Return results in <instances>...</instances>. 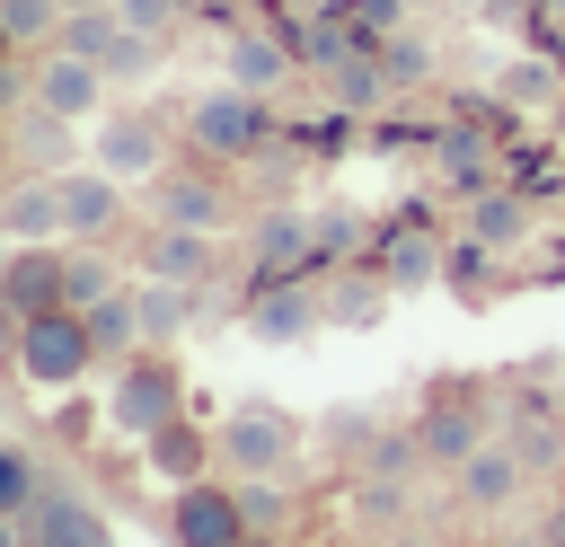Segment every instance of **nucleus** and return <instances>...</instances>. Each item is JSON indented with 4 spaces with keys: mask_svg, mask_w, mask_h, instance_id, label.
<instances>
[{
    "mask_svg": "<svg viewBox=\"0 0 565 547\" xmlns=\"http://www.w3.org/2000/svg\"><path fill=\"white\" fill-rule=\"evenodd\" d=\"M177 415H185V371L168 362V344H132L124 371H115V388H106V423H115L124 441H150V432L177 423Z\"/></svg>",
    "mask_w": 565,
    "mask_h": 547,
    "instance_id": "1",
    "label": "nucleus"
},
{
    "mask_svg": "<svg viewBox=\"0 0 565 547\" xmlns=\"http://www.w3.org/2000/svg\"><path fill=\"white\" fill-rule=\"evenodd\" d=\"M265 97L256 88H203L194 106H185V141H194V159H221V168H238V159H256L265 150Z\"/></svg>",
    "mask_w": 565,
    "mask_h": 547,
    "instance_id": "2",
    "label": "nucleus"
},
{
    "mask_svg": "<svg viewBox=\"0 0 565 547\" xmlns=\"http://www.w3.org/2000/svg\"><path fill=\"white\" fill-rule=\"evenodd\" d=\"M9 362H18L35 388H79L88 362H97V335H88L79 309H44V318L18 326V353H9Z\"/></svg>",
    "mask_w": 565,
    "mask_h": 547,
    "instance_id": "3",
    "label": "nucleus"
},
{
    "mask_svg": "<svg viewBox=\"0 0 565 547\" xmlns=\"http://www.w3.org/2000/svg\"><path fill=\"white\" fill-rule=\"evenodd\" d=\"M212 432H221L230 476H291V459H300V423L282 406H230Z\"/></svg>",
    "mask_w": 565,
    "mask_h": 547,
    "instance_id": "4",
    "label": "nucleus"
},
{
    "mask_svg": "<svg viewBox=\"0 0 565 547\" xmlns=\"http://www.w3.org/2000/svg\"><path fill=\"white\" fill-rule=\"evenodd\" d=\"M168 538H177V547H256L247 503H238V476H194V485H177Z\"/></svg>",
    "mask_w": 565,
    "mask_h": 547,
    "instance_id": "5",
    "label": "nucleus"
},
{
    "mask_svg": "<svg viewBox=\"0 0 565 547\" xmlns=\"http://www.w3.org/2000/svg\"><path fill=\"white\" fill-rule=\"evenodd\" d=\"M150 212L159 221H177V229H230L238 221V194L221 185V159H203V168H159L150 176Z\"/></svg>",
    "mask_w": 565,
    "mask_h": 547,
    "instance_id": "6",
    "label": "nucleus"
},
{
    "mask_svg": "<svg viewBox=\"0 0 565 547\" xmlns=\"http://www.w3.org/2000/svg\"><path fill=\"white\" fill-rule=\"evenodd\" d=\"M0 300H9L18 318L71 309V247H62V238H35V247H18V256H9V282H0Z\"/></svg>",
    "mask_w": 565,
    "mask_h": 547,
    "instance_id": "7",
    "label": "nucleus"
},
{
    "mask_svg": "<svg viewBox=\"0 0 565 547\" xmlns=\"http://www.w3.org/2000/svg\"><path fill=\"white\" fill-rule=\"evenodd\" d=\"M97 168L124 176V185H150V176L168 168V132H159L150 115H106V124H97Z\"/></svg>",
    "mask_w": 565,
    "mask_h": 547,
    "instance_id": "8",
    "label": "nucleus"
},
{
    "mask_svg": "<svg viewBox=\"0 0 565 547\" xmlns=\"http://www.w3.org/2000/svg\"><path fill=\"white\" fill-rule=\"evenodd\" d=\"M35 106H53L62 124H79V115H97L106 106V62H79V53H44L35 62Z\"/></svg>",
    "mask_w": 565,
    "mask_h": 547,
    "instance_id": "9",
    "label": "nucleus"
},
{
    "mask_svg": "<svg viewBox=\"0 0 565 547\" xmlns=\"http://www.w3.org/2000/svg\"><path fill=\"white\" fill-rule=\"evenodd\" d=\"M477 441H486V406L477 397H433L415 415V459H433V468H459Z\"/></svg>",
    "mask_w": 565,
    "mask_h": 547,
    "instance_id": "10",
    "label": "nucleus"
},
{
    "mask_svg": "<svg viewBox=\"0 0 565 547\" xmlns=\"http://www.w3.org/2000/svg\"><path fill=\"white\" fill-rule=\"evenodd\" d=\"M124 221V176L106 168H62V238H106Z\"/></svg>",
    "mask_w": 565,
    "mask_h": 547,
    "instance_id": "11",
    "label": "nucleus"
},
{
    "mask_svg": "<svg viewBox=\"0 0 565 547\" xmlns=\"http://www.w3.org/2000/svg\"><path fill=\"white\" fill-rule=\"evenodd\" d=\"M521 485H530V459H521L512 441H477V450L459 459V503H468V512H503Z\"/></svg>",
    "mask_w": 565,
    "mask_h": 547,
    "instance_id": "12",
    "label": "nucleus"
},
{
    "mask_svg": "<svg viewBox=\"0 0 565 547\" xmlns=\"http://www.w3.org/2000/svg\"><path fill=\"white\" fill-rule=\"evenodd\" d=\"M291 62H300V35H291L282 18H274V26L230 35V79H238V88H256V97H265V88H282V79H291Z\"/></svg>",
    "mask_w": 565,
    "mask_h": 547,
    "instance_id": "13",
    "label": "nucleus"
},
{
    "mask_svg": "<svg viewBox=\"0 0 565 547\" xmlns=\"http://www.w3.org/2000/svg\"><path fill=\"white\" fill-rule=\"evenodd\" d=\"M0 229H9L18 247H35V238H62V168H35V176H18V185L0 194Z\"/></svg>",
    "mask_w": 565,
    "mask_h": 547,
    "instance_id": "14",
    "label": "nucleus"
},
{
    "mask_svg": "<svg viewBox=\"0 0 565 547\" xmlns=\"http://www.w3.org/2000/svg\"><path fill=\"white\" fill-rule=\"evenodd\" d=\"M141 459H150L168 485H194V476H212V459H221V432H203L194 415H177V423H159V432L141 441Z\"/></svg>",
    "mask_w": 565,
    "mask_h": 547,
    "instance_id": "15",
    "label": "nucleus"
},
{
    "mask_svg": "<svg viewBox=\"0 0 565 547\" xmlns=\"http://www.w3.org/2000/svg\"><path fill=\"white\" fill-rule=\"evenodd\" d=\"M141 274H150V282H203V274H212V229L159 221V229L141 238Z\"/></svg>",
    "mask_w": 565,
    "mask_h": 547,
    "instance_id": "16",
    "label": "nucleus"
},
{
    "mask_svg": "<svg viewBox=\"0 0 565 547\" xmlns=\"http://www.w3.org/2000/svg\"><path fill=\"white\" fill-rule=\"evenodd\" d=\"M318 318H327V300H309L300 282H265L247 300V335H265V344H300Z\"/></svg>",
    "mask_w": 565,
    "mask_h": 547,
    "instance_id": "17",
    "label": "nucleus"
},
{
    "mask_svg": "<svg viewBox=\"0 0 565 547\" xmlns=\"http://www.w3.org/2000/svg\"><path fill=\"white\" fill-rule=\"evenodd\" d=\"M26 538H44V547H115V538H106V521H97L79 494H53V485L35 494V512H26Z\"/></svg>",
    "mask_w": 565,
    "mask_h": 547,
    "instance_id": "18",
    "label": "nucleus"
},
{
    "mask_svg": "<svg viewBox=\"0 0 565 547\" xmlns=\"http://www.w3.org/2000/svg\"><path fill=\"white\" fill-rule=\"evenodd\" d=\"M132 309H141V344H177L194 318V282H150L132 274Z\"/></svg>",
    "mask_w": 565,
    "mask_h": 547,
    "instance_id": "19",
    "label": "nucleus"
},
{
    "mask_svg": "<svg viewBox=\"0 0 565 547\" xmlns=\"http://www.w3.org/2000/svg\"><path fill=\"white\" fill-rule=\"evenodd\" d=\"M309 247H318V229H309L300 212H265V221H256V265H265V274H282V265H300Z\"/></svg>",
    "mask_w": 565,
    "mask_h": 547,
    "instance_id": "20",
    "label": "nucleus"
},
{
    "mask_svg": "<svg viewBox=\"0 0 565 547\" xmlns=\"http://www.w3.org/2000/svg\"><path fill=\"white\" fill-rule=\"evenodd\" d=\"M88 318V335H97V353H132L141 344V309H132V282L124 291H106L97 309H79Z\"/></svg>",
    "mask_w": 565,
    "mask_h": 547,
    "instance_id": "21",
    "label": "nucleus"
},
{
    "mask_svg": "<svg viewBox=\"0 0 565 547\" xmlns=\"http://www.w3.org/2000/svg\"><path fill=\"white\" fill-rule=\"evenodd\" d=\"M115 35H124V18H115V9H62V53L106 62V53H115Z\"/></svg>",
    "mask_w": 565,
    "mask_h": 547,
    "instance_id": "22",
    "label": "nucleus"
},
{
    "mask_svg": "<svg viewBox=\"0 0 565 547\" xmlns=\"http://www.w3.org/2000/svg\"><path fill=\"white\" fill-rule=\"evenodd\" d=\"M71 247V309H97L106 291H124V274L97 256V238H62Z\"/></svg>",
    "mask_w": 565,
    "mask_h": 547,
    "instance_id": "23",
    "label": "nucleus"
},
{
    "mask_svg": "<svg viewBox=\"0 0 565 547\" xmlns=\"http://www.w3.org/2000/svg\"><path fill=\"white\" fill-rule=\"evenodd\" d=\"M238 503H247V529L256 538H282L291 529V485L282 476H238Z\"/></svg>",
    "mask_w": 565,
    "mask_h": 547,
    "instance_id": "24",
    "label": "nucleus"
},
{
    "mask_svg": "<svg viewBox=\"0 0 565 547\" xmlns=\"http://www.w3.org/2000/svg\"><path fill=\"white\" fill-rule=\"evenodd\" d=\"M433 238H415V229H397L388 247H380V274H388V291H415V282H433Z\"/></svg>",
    "mask_w": 565,
    "mask_h": 547,
    "instance_id": "25",
    "label": "nucleus"
},
{
    "mask_svg": "<svg viewBox=\"0 0 565 547\" xmlns=\"http://www.w3.org/2000/svg\"><path fill=\"white\" fill-rule=\"evenodd\" d=\"M468 229H477V247H512V238L530 229V212H521L512 194H477V203H468Z\"/></svg>",
    "mask_w": 565,
    "mask_h": 547,
    "instance_id": "26",
    "label": "nucleus"
},
{
    "mask_svg": "<svg viewBox=\"0 0 565 547\" xmlns=\"http://www.w3.org/2000/svg\"><path fill=\"white\" fill-rule=\"evenodd\" d=\"M380 88H388L380 44H362V53H344V62H335V97H344V106H380Z\"/></svg>",
    "mask_w": 565,
    "mask_h": 547,
    "instance_id": "27",
    "label": "nucleus"
},
{
    "mask_svg": "<svg viewBox=\"0 0 565 547\" xmlns=\"http://www.w3.org/2000/svg\"><path fill=\"white\" fill-rule=\"evenodd\" d=\"M380 309H388V274H371V282H335V300H327L335 326H380Z\"/></svg>",
    "mask_w": 565,
    "mask_h": 547,
    "instance_id": "28",
    "label": "nucleus"
},
{
    "mask_svg": "<svg viewBox=\"0 0 565 547\" xmlns=\"http://www.w3.org/2000/svg\"><path fill=\"white\" fill-rule=\"evenodd\" d=\"M35 494H44V476H35V459L18 450V441H0V512H35Z\"/></svg>",
    "mask_w": 565,
    "mask_h": 547,
    "instance_id": "29",
    "label": "nucleus"
},
{
    "mask_svg": "<svg viewBox=\"0 0 565 547\" xmlns=\"http://www.w3.org/2000/svg\"><path fill=\"white\" fill-rule=\"evenodd\" d=\"M0 26L18 44H44V35H62V0H0Z\"/></svg>",
    "mask_w": 565,
    "mask_h": 547,
    "instance_id": "30",
    "label": "nucleus"
},
{
    "mask_svg": "<svg viewBox=\"0 0 565 547\" xmlns=\"http://www.w3.org/2000/svg\"><path fill=\"white\" fill-rule=\"evenodd\" d=\"M150 71H159V35H132L124 26L115 53H106V79H150Z\"/></svg>",
    "mask_w": 565,
    "mask_h": 547,
    "instance_id": "31",
    "label": "nucleus"
},
{
    "mask_svg": "<svg viewBox=\"0 0 565 547\" xmlns=\"http://www.w3.org/2000/svg\"><path fill=\"white\" fill-rule=\"evenodd\" d=\"M380 71H388V88H415V79L433 71V53H424L415 35H388V44H380Z\"/></svg>",
    "mask_w": 565,
    "mask_h": 547,
    "instance_id": "32",
    "label": "nucleus"
},
{
    "mask_svg": "<svg viewBox=\"0 0 565 547\" xmlns=\"http://www.w3.org/2000/svg\"><path fill=\"white\" fill-rule=\"evenodd\" d=\"M406 9H415V0H344V18H353V26H362V35H371V44H388V35H397V18H406Z\"/></svg>",
    "mask_w": 565,
    "mask_h": 547,
    "instance_id": "33",
    "label": "nucleus"
},
{
    "mask_svg": "<svg viewBox=\"0 0 565 547\" xmlns=\"http://www.w3.org/2000/svg\"><path fill=\"white\" fill-rule=\"evenodd\" d=\"M115 18H124L132 35H168V26H177V0H115Z\"/></svg>",
    "mask_w": 565,
    "mask_h": 547,
    "instance_id": "34",
    "label": "nucleus"
},
{
    "mask_svg": "<svg viewBox=\"0 0 565 547\" xmlns=\"http://www.w3.org/2000/svg\"><path fill=\"white\" fill-rule=\"evenodd\" d=\"M503 97H521V106H530V97H547V71H512V79H503Z\"/></svg>",
    "mask_w": 565,
    "mask_h": 547,
    "instance_id": "35",
    "label": "nucleus"
},
{
    "mask_svg": "<svg viewBox=\"0 0 565 547\" xmlns=\"http://www.w3.org/2000/svg\"><path fill=\"white\" fill-rule=\"evenodd\" d=\"M547 547H565V503H556V512H547Z\"/></svg>",
    "mask_w": 565,
    "mask_h": 547,
    "instance_id": "36",
    "label": "nucleus"
},
{
    "mask_svg": "<svg viewBox=\"0 0 565 547\" xmlns=\"http://www.w3.org/2000/svg\"><path fill=\"white\" fill-rule=\"evenodd\" d=\"M9 256H18V238H9V229H0V282H9Z\"/></svg>",
    "mask_w": 565,
    "mask_h": 547,
    "instance_id": "37",
    "label": "nucleus"
},
{
    "mask_svg": "<svg viewBox=\"0 0 565 547\" xmlns=\"http://www.w3.org/2000/svg\"><path fill=\"white\" fill-rule=\"evenodd\" d=\"M9 53H18V35H9V26H0V79H9Z\"/></svg>",
    "mask_w": 565,
    "mask_h": 547,
    "instance_id": "38",
    "label": "nucleus"
},
{
    "mask_svg": "<svg viewBox=\"0 0 565 547\" xmlns=\"http://www.w3.org/2000/svg\"><path fill=\"white\" fill-rule=\"evenodd\" d=\"M512 547H547V529H539V538H512Z\"/></svg>",
    "mask_w": 565,
    "mask_h": 547,
    "instance_id": "39",
    "label": "nucleus"
},
{
    "mask_svg": "<svg viewBox=\"0 0 565 547\" xmlns=\"http://www.w3.org/2000/svg\"><path fill=\"white\" fill-rule=\"evenodd\" d=\"M459 9H486V0H459Z\"/></svg>",
    "mask_w": 565,
    "mask_h": 547,
    "instance_id": "40",
    "label": "nucleus"
},
{
    "mask_svg": "<svg viewBox=\"0 0 565 547\" xmlns=\"http://www.w3.org/2000/svg\"><path fill=\"white\" fill-rule=\"evenodd\" d=\"M26 547H44V538H26Z\"/></svg>",
    "mask_w": 565,
    "mask_h": 547,
    "instance_id": "41",
    "label": "nucleus"
},
{
    "mask_svg": "<svg viewBox=\"0 0 565 547\" xmlns=\"http://www.w3.org/2000/svg\"><path fill=\"white\" fill-rule=\"evenodd\" d=\"M415 9H424V0H415Z\"/></svg>",
    "mask_w": 565,
    "mask_h": 547,
    "instance_id": "42",
    "label": "nucleus"
}]
</instances>
